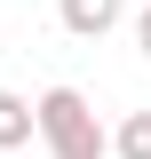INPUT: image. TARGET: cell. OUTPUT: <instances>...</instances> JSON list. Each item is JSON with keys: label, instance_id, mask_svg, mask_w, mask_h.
Here are the masks:
<instances>
[{"label": "cell", "instance_id": "1", "mask_svg": "<svg viewBox=\"0 0 151 159\" xmlns=\"http://www.w3.org/2000/svg\"><path fill=\"white\" fill-rule=\"evenodd\" d=\"M40 143H48V159H103L112 151L103 119H95V103L80 88H48L40 96Z\"/></svg>", "mask_w": 151, "mask_h": 159}, {"label": "cell", "instance_id": "2", "mask_svg": "<svg viewBox=\"0 0 151 159\" xmlns=\"http://www.w3.org/2000/svg\"><path fill=\"white\" fill-rule=\"evenodd\" d=\"M56 16H64L72 40H103L119 16H127V0H56Z\"/></svg>", "mask_w": 151, "mask_h": 159}, {"label": "cell", "instance_id": "3", "mask_svg": "<svg viewBox=\"0 0 151 159\" xmlns=\"http://www.w3.org/2000/svg\"><path fill=\"white\" fill-rule=\"evenodd\" d=\"M40 135V103H24L16 88H0V151H24Z\"/></svg>", "mask_w": 151, "mask_h": 159}, {"label": "cell", "instance_id": "4", "mask_svg": "<svg viewBox=\"0 0 151 159\" xmlns=\"http://www.w3.org/2000/svg\"><path fill=\"white\" fill-rule=\"evenodd\" d=\"M112 151L119 159H151V111H127V119H119V127H112Z\"/></svg>", "mask_w": 151, "mask_h": 159}, {"label": "cell", "instance_id": "5", "mask_svg": "<svg viewBox=\"0 0 151 159\" xmlns=\"http://www.w3.org/2000/svg\"><path fill=\"white\" fill-rule=\"evenodd\" d=\"M135 56L151 64V8H143V16H135Z\"/></svg>", "mask_w": 151, "mask_h": 159}]
</instances>
